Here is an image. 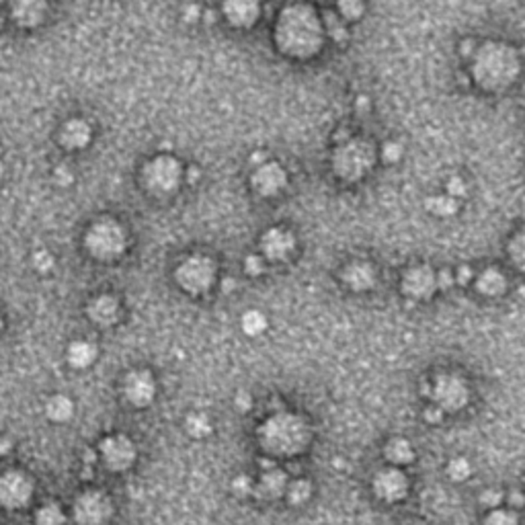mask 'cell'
<instances>
[{
	"label": "cell",
	"mask_w": 525,
	"mask_h": 525,
	"mask_svg": "<svg viewBox=\"0 0 525 525\" xmlns=\"http://www.w3.org/2000/svg\"><path fill=\"white\" fill-rule=\"evenodd\" d=\"M66 515L58 503H45L43 507L37 509L35 513V525H64Z\"/></svg>",
	"instance_id": "cell-23"
},
{
	"label": "cell",
	"mask_w": 525,
	"mask_h": 525,
	"mask_svg": "<svg viewBox=\"0 0 525 525\" xmlns=\"http://www.w3.org/2000/svg\"><path fill=\"white\" fill-rule=\"evenodd\" d=\"M87 314H89L91 322L96 326H103V329L113 326L120 320V300L115 296L103 294V296L91 300Z\"/></svg>",
	"instance_id": "cell-16"
},
{
	"label": "cell",
	"mask_w": 525,
	"mask_h": 525,
	"mask_svg": "<svg viewBox=\"0 0 525 525\" xmlns=\"http://www.w3.org/2000/svg\"><path fill=\"white\" fill-rule=\"evenodd\" d=\"M310 493H312V489H310L308 480H298V482H294V484L287 489V496H289V501H292L294 505L306 503Z\"/></svg>",
	"instance_id": "cell-31"
},
{
	"label": "cell",
	"mask_w": 525,
	"mask_h": 525,
	"mask_svg": "<svg viewBox=\"0 0 525 525\" xmlns=\"http://www.w3.org/2000/svg\"><path fill=\"white\" fill-rule=\"evenodd\" d=\"M85 250L103 263L117 261L127 248V232L113 217H99L87 228L82 238Z\"/></svg>",
	"instance_id": "cell-3"
},
{
	"label": "cell",
	"mask_w": 525,
	"mask_h": 525,
	"mask_svg": "<svg viewBox=\"0 0 525 525\" xmlns=\"http://www.w3.org/2000/svg\"><path fill=\"white\" fill-rule=\"evenodd\" d=\"M187 431L191 433L193 437H206L208 433L212 431L210 419L201 412H193L187 417Z\"/></svg>",
	"instance_id": "cell-29"
},
{
	"label": "cell",
	"mask_w": 525,
	"mask_h": 525,
	"mask_svg": "<svg viewBox=\"0 0 525 525\" xmlns=\"http://www.w3.org/2000/svg\"><path fill=\"white\" fill-rule=\"evenodd\" d=\"M373 484H375V493L390 503L401 501L406 493V476L401 474L398 470H386V472L377 474Z\"/></svg>",
	"instance_id": "cell-17"
},
{
	"label": "cell",
	"mask_w": 525,
	"mask_h": 525,
	"mask_svg": "<svg viewBox=\"0 0 525 525\" xmlns=\"http://www.w3.org/2000/svg\"><path fill=\"white\" fill-rule=\"evenodd\" d=\"M505 289V278L496 271V269H489L484 271L480 279H478V292L487 294V296H496Z\"/></svg>",
	"instance_id": "cell-25"
},
{
	"label": "cell",
	"mask_w": 525,
	"mask_h": 525,
	"mask_svg": "<svg viewBox=\"0 0 525 525\" xmlns=\"http://www.w3.org/2000/svg\"><path fill=\"white\" fill-rule=\"evenodd\" d=\"M447 191H450L452 197H462L463 193H466V185H463L462 179L454 177V179H450V183H447Z\"/></svg>",
	"instance_id": "cell-42"
},
{
	"label": "cell",
	"mask_w": 525,
	"mask_h": 525,
	"mask_svg": "<svg viewBox=\"0 0 525 525\" xmlns=\"http://www.w3.org/2000/svg\"><path fill=\"white\" fill-rule=\"evenodd\" d=\"M93 142V127L82 117H72L60 127V144L70 152L85 150Z\"/></svg>",
	"instance_id": "cell-12"
},
{
	"label": "cell",
	"mask_w": 525,
	"mask_h": 525,
	"mask_svg": "<svg viewBox=\"0 0 525 525\" xmlns=\"http://www.w3.org/2000/svg\"><path fill=\"white\" fill-rule=\"evenodd\" d=\"M199 15H201V10H199V6H195V4H191V6H187L185 8L187 21H197V19H199Z\"/></svg>",
	"instance_id": "cell-45"
},
{
	"label": "cell",
	"mask_w": 525,
	"mask_h": 525,
	"mask_svg": "<svg viewBox=\"0 0 525 525\" xmlns=\"http://www.w3.org/2000/svg\"><path fill=\"white\" fill-rule=\"evenodd\" d=\"M124 396L136 408H144L152 404L156 396L154 375L148 370H134L125 375Z\"/></svg>",
	"instance_id": "cell-10"
},
{
	"label": "cell",
	"mask_w": 525,
	"mask_h": 525,
	"mask_svg": "<svg viewBox=\"0 0 525 525\" xmlns=\"http://www.w3.org/2000/svg\"><path fill=\"white\" fill-rule=\"evenodd\" d=\"M427 208L435 216H452V214H456L458 203H456V197H452V195H439V197H431L427 201Z\"/></svg>",
	"instance_id": "cell-27"
},
{
	"label": "cell",
	"mask_w": 525,
	"mask_h": 525,
	"mask_svg": "<svg viewBox=\"0 0 525 525\" xmlns=\"http://www.w3.org/2000/svg\"><path fill=\"white\" fill-rule=\"evenodd\" d=\"M33 267L39 271V273H48L52 267H54V259H52V254L48 252V250H37L35 254H33Z\"/></svg>",
	"instance_id": "cell-33"
},
{
	"label": "cell",
	"mask_w": 525,
	"mask_h": 525,
	"mask_svg": "<svg viewBox=\"0 0 525 525\" xmlns=\"http://www.w3.org/2000/svg\"><path fill=\"white\" fill-rule=\"evenodd\" d=\"M519 74V58L513 48L505 43H487L478 50L474 60V78L482 89L498 91L509 85Z\"/></svg>",
	"instance_id": "cell-2"
},
{
	"label": "cell",
	"mask_w": 525,
	"mask_h": 525,
	"mask_svg": "<svg viewBox=\"0 0 525 525\" xmlns=\"http://www.w3.org/2000/svg\"><path fill=\"white\" fill-rule=\"evenodd\" d=\"M35 487L33 480L21 470H6L0 474V507L8 511L25 509L31 503Z\"/></svg>",
	"instance_id": "cell-8"
},
{
	"label": "cell",
	"mask_w": 525,
	"mask_h": 525,
	"mask_svg": "<svg viewBox=\"0 0 525 525\" xmlns=\"http://www.w3.org/2000/svg\"><path fill=\"white\" fill-rule=\"evenodd\" d=\"M435 278L433 273L427 269V267H419V269H410L408 275L404 278V289L410 294V296H417V298H425L429 296L433 289H435Z\"/></svg>",
	"instance_id": "cell-20"
},
{
	"label": "cell",
	"mask_w": 525,
	"mask_h": 525,
	"mask_svg": "<svg viewBox=\"0 0 525 525\" xmlns=\"http://www.w3.org/2000/svg\"><path fill=\"white\" fill-rule=\"evenodd\" d=\"M113 517V503L101 491L78 494L72 507V519L76 525H107Z\"/></svg>",
	"instance_id": "cell-7"
},
{
	"label": "cell",
	"mask_w": 525,
	"mask_h": 525,
	"mask_svg": "<svg viewBox=\"0 0 525 525\" xmlns=\"http://www.w3.org/2000/svg\"><path fill=\"white\" fill-rule=\"evenodd\" d=\"M54 179L58 181V185H70L72 181H74V175H72V171L66 166V164H60L56 171H54Z\"/></svg>",
	"instance_id": "cell-38"
},
{
	"label": "cell",
	"mask_w": 525,
	"mask_h": 525,
	"mask_svg": "<svg viewBox=\"0 0 525 525\" xmlns=\"http://www.w3.org/2000/svg\"><path fill=\"white\" fill-rule=\"evenodd\" d=\"M511 257H513L515 265H519V267L525 269V234L515 236V240L511 243Z\"/></svg>",
	"instance_id": "cell-34"
},
{
	"label": "cell",
	"mask_w": 525,
	"mask_h": 525,
	"mask_svg": "<svg viewBox=\"0 0 525 525\" xmlns=\"http://www.w3.org/2000/svg\"><path fill=\"white\" fill-rule=\"evenodd\" d=\"M278 45L281 52L292 54V56H312L320 41H322V27L312 13V8L294 4L281 13L278 21Z\"/></svg>",
	"instance_id": "cell-1"
},
{
	"label": "cell",
	"mask_w": 525,
	"mask_h": 525,
	"mask_svg": "<svg viewBox=\"0 0 525 525\" xmlns=\"http://www.w3.org/2000/svg\"><path fill=\"white\" fill-rule=\"evenodd\" d=\"M454 275H452V271L450 269H441L439 271V275H437V279H435V283H437V287L439 289H450L452 285H454Z\"/></svg>",
	"instance_id": "cell-39"
},
{
	"label": "cell",
	"mask_w": 525,
	"mask_h": 525,
	"mask_svg": "<svg viewBox=\"0 0 525 525\" xmlns=\"http://www.w3.org/2000/svg\"><path fill=\"white\" fill-rule=\"evenodd\" d=\"M245 271H247L248 275H261V273L265 271V263H263V259H261V257H257V254H250V257H247V261H245Z\"/></svg>",
	"instance_id": "cell-36"
},
{
	"label": "cell",
	"mask_w": 525,
	"mask_h": 525,
	"mask_svg": "<svg viewBox=\"0 0 525 525\" xmlns=\"http://www.w3.org/2000/svg\"><path fill=\"white\" fill-rule=\"evenodd\" d=\"M0 329H2V322H0Z\"/></svg>",
	"instance_id": "cell-49"
},
{
	"label": "cell",
	"mask_w": 525,
	"mask_h": 525,
	"mask_svg": "<svg viewBox=\"0 0 525 525\" xmlns=\"http://www.w3.org/2000/svg\"><path fill=\"white\" fill-rule=\"evenodd\" d=\"M458 275H456V281L460 283V285H468V281L472 279V267H468V265H462L458 271H456Z\"/></svg>",
	"instance_id": "cell-44"
},
{
	"label": "cell",
	"mask_w": 525,
	"mask_h": 525,
	"mask_svg": "<svg viewBox=\"0 0 525 525\" xmlns=\"http://www.w3.org/2000/svg\"><path fill=\"white\" fill-rule=\"evenodd\" d=\"M509 503H511L513 507H524L525 496L522 493H517V491H511V494H509Z\"/></svg>",
	"instance_id": "cell-46"
},
{
	"label": "cell",
	"mask_w": 525,
	"mask_h": 525,
	"mask_svg": "<svg viewBox=\"0 0 525 525\" xmlns=\"http://www.w3.org/2000/svg\"><path fill=\"white\" fill-rule=\"evenodd\" d=\"M435 392H437V406L441 408H447V410H458L462 408L466 401H468V390H466V384L458 377H452V375H443L437 386H435Z\"/></svg>",
	"instance_id": "cell-13"
},
{
	"label": "cell",
	"mask_w": 525,
	"mask_h": 525,
	"mask_svg": "<svg viewBox=\"0 0 525 525\" xmlns=\"http://www.w3.org/2000/svg\"><path fill=\"white\" fill-rule=\"evenodd\" d=\"M382 154H384V160H388V162H398L402 156V146L398 142H386L382 146Z\"/></svg>",
	"instance_id": "cell-35"
},
{
	"label": "cell",
	"mask_w": 525,
	"mask_h": 525,
	"mask_svg": "<svg viewBox=\"0 0 525 525\" xmlns=\"http://www.w3.org/2000/svg\"><path fill=\"white\" fill-rule=\"evenodd\" d=\"M470 472H472L470 462L463 460V458H458V460L450 462V466H447V474H450V478H454V480H466V478L470 476Z\"/></svg>",
	"instance_id": "cell-32"
},
{
	"label": "cell",
	"mask_w": 525,
	"mask_h": 525,
	"mask_svg": "<svg viewBox=\"0 0 525 525\" xmlns=\"http://www.w3.org/2000/svg\"><path fill=\"white\" fill-rule=\"evenodd\" d=\"M99 355V349L96 345L91 343V340H72L66 349V361L76 368V370H87L94 364Z\"/></svg>",
	"instance_id": "cell-18"
},
{
	"label": "cell",
	"mask_w": 525,
	"mask_h": 525,
	"mask_svg": "<svg viewBox=\"0 0 525 525\" xmlns=\"http://www.w3.org/2000/svg\"><path fill=\"white\" fill-rule=\"evenodd\" d=\"M384 454H386V458L390 460V462L394 463H406L412 460V447H410V443L406 441V439H394V441H390L388 443V447L384 450Z\"/></svg>",
	"instance_id": "cell-24"
},
{
	"label": "cell",
	"mask_w": 525,
	"mask_h": 525,
	"mask_svg": "<svg viewBox=\"0 0 525 525\" xmlns=\"http://www.w3.org/2000/svg\"><path fill=\"white\" fill-rule=\"evenodd\" d=\"M371 160H373V156H371L370 144H366L361 140H351V142L337 148L335 158H333V166L340 179L355 181L370 171Z\"/></svg>",
	"instance_id": "cell-5"
},
{
	"label": "cell",
	"mask_w": 525,
	"mask_h": 525,
	"mask_svg": "<svg viewBox=\"0 0 525 525\" xmlns=\"http://www.w3.org/2000/svg\"><path fill=\"white\" fill-rule=\"evenodd\" d=\"M99 456H101V460H103L107 470L125 472L136 462L138 450H136V443L127 435L115 433V435H107V437L101 439Z\"/></svg>",
	"instance_id": "cell-9"
},
{
	"label": "cell",
	"mask_w": 525,
	"mask_h": 525,
	"mask_svg": "<svg viewBox=\"0 0 525 525\" xmlns=\"http://www.w3.org/2000/svg\"><path fill=\"white\" fill-rule=\"evenodd\" d=\"M8 13L19 27L35 29L48 19L50 4L48 0H8Z\"/></svg>",
	"instance_id": "cell-11"
},
{
	"label": "cell",
	"mask_w": 525,
	"mask_h": 525,
	"mask_svg": "<svg viewBox=\"0 0 525 525\" xmlns=\"http://www.w3.org/2000/svg\"><path fill=\"white\" fill-rule=\"evenodd\" d=\"M252 491V484H250V478L247 476H240V478H236L234 480V493L238 494V496H245Z\"/></svg>",
	"instance_id": "cell-41"
},
{
	"label": "cell",
	"mask_w": 525,
	"mask_h": 525,
	"mask_svg": "<svg viewBox=\"0 0 525 525\" xmlns=\"http://www.w3.org/2000/svg\"><path fill=\"white\" fill-rule=\"evenodd\" d=\"M222 15L234 27H250L259 17V0H224Z\"/></svg>",
	"instance_id": "cell-15"
},
{
	"label": "cell",
	"mask_w": 525,
	"mask_h": 525,
	"mask_svg": "<svg viewBox=\"0 0 525 525\" xmlns=\"http://www.w3.org/2000/svg\"><path fill=\"white\" fill-rule=\"evenodd\" d=\"M175 279L189 294H203L216 281V265L203 254H193L177 267Z\"/></svg>",
	"instance_id": "cell-6"
},
{
	"label": "cell",
	"mask_w": 525,
	"mask_h": 525,
	"mask_svg": "<svg viewBox=\"0 0 525 525\" xmlns=\"http://www.w3.org/2000/svg\"><path fill=\"white\" fill-rule=\"evenodd\" d=\"M285 181H287L285 171L279 166L278 162H263L252 175V187L261 195H275L278 191L283 189Z\"/></svg>",
	"instance_id": "cell-14"
},
{
	"label": "cell",
	"mask_w": 525,
	"mask_h": 525,
	"mask_svg": "<svg viewBox=\"0 0 525 525\" xmlns=\"http://www.w3.org/2000/svg\"><path fill=\"white\" fill-rule=\"evenodd\" d=\"M487 525H519L517 519L511 515V513H505V511H494L491 513V517L487 519Z\"/></svg>",
	"instance_id": "cell-37"
},
{
	"label": "cell",
	"mask_w": 525,
	"mask_h": 525,
	"mask_svg": "<svg viewBox=\"0 0 525 525\" xmlns=\"http://www.w3.org/2000/svg\"><path fill=\"white\" fill-rule=\"evenodd\" d=\"M45 415L52 423H66L74 415V402L66 394H56L45 402Z\"/></svg>",
	"instance_id": "cell-21"
},
{
	"label": "cell",
	"mask_w": 525,
	"mask_h": 525,
	"mask_svg": "<svg viewBox=\"0 0 525 525\" xmlns=\"http://www.w3.org/2000/svg\"><path fill=\"white\" fill-rule=\"evenodd\" d=\"M285 491V476L278 472V470H273L271 474H265V478H263V482H261V493L263 496H267V498H275L279 494Z\"/></svg>",
	"instance_id": "cell-26"
},
{
	"label": "cell",
	"mask_w": 525,
	"mask_h": 525,
	"mask_svg": "<svg viewBox=\"0 0 525 525\" xmlns=\"http://www.w3.org/2000/svg\"><path fill=\"white\" fill-rule=\"evenodd\" d=\"M265 329H267V318L259 310H248L247 314L243 316V331L250 337L261 335Z\"/></svg>",
	"instance_id": "cell-28"
},
{
	"label": "cell",
	"mask_w": 525,
	"mask_h": 525,
	"mask_svg": "<svg viewBox=\"0 0 525 525\" xmlns=\"http://www.w3.org/2000/svg\"><path fill=\"white\" fill-rule=\"evenodd\" d=\"M345 279L351 285V289H368L373 285V269L370 265H353L347 269Z\"/></svg>",
	"instance_id": "cell-22"
},
{
	"label": "cell",
	"mask_w": 525,
	"mask_h": 525,
	"mask_svg": "<svg viewBox=\"0 0 525 525\" xmlns=\"http://www.w3.org/2000/svg\"><path fill=\"white\" fill-rule=\"evenodd\" d=\"M501 501H503V493L501 491H487V493L480 494V503L487 505V507H496Z\"/></svg>",
	"instance_id": "cell-40"
},
{
	"label": "cell",
	"mask_w": 525,
	"mask_h": 525,
	"mask_svg": "<svg viewBox=\"0 0 525 525\" xmlns=\"http://www.w3.org/2000/svg\"><path fill=\"white\" fill-rule=\"evenodd\" d=\"M425 419H427L429 423H439V421L443 419V410H441V406H429V408L425 410Z\"/></svg>",
	"instance_id": "cell-43"
},
{
	"label": "cell",
	"mask_w": 525,
	"mask_h": 525,
	"mask_svg": "<svg viewBox=\"0 0 525 525\" xmlns=\"http://www.w3.org/2000/svg\"><path fill=\"white\" fill-rule=\"evenodd\" d=\"M337 8H339L340 19L357 21L364 15V0H339Z\"/></svg>",
	"instance_id": "cell-30"
},
{
	"label": "cell",
	"mask_w": 525,
	"mask_h": 525,
	"mask_svg": "<svg viewBox=\"0 0 525 525\" xmlns=\"http://www.w3.org/2000/svg\"><path fill=\"white\" fill-rule=\"evenodd\" d=\"M183 177L185 173H183L181 162L171 154L154 156L142 168V185L156 197H166L175 193L181 185Z\"/></svg>",
	"instance_id": "cell-4"
},
{
	"label": "cell",
	"mask_w": 525,
	"mask_h": 525,
	"mask_svg": "<svg viewBox=\"0 0 525 525\" xmlns=\"http://www.w3.org/2000/svg\"><path fill=\"white\" fill-rule=\"evenodd\" d=\"M294 248V236L285 230H279V228H273L265 234L263 238V250L267 252L269 259L273 261H281L285 259Z\"/></svg>",
	"instance_id": "cell-19"
},
{
	"label": "cell",
	"mask_w": 525,
	"mask_h": 525,
	"mask_svg": "<svg viewBox=\"0 0 525 525\" xmlns=\"http://www.w3.org/2000/svg\"><path fill=\"white\" fill-rule=\"evenodd\" d=\"M8 450H10V441L4 439V437H0V456H6Z\"/></svg>",
	"instance_id": "cell-47"
},
{
	"label": "cell",
	"mask_w": 525,
	"mask_h": 525,
	"mask_svg": "<svg viewBox=\"0 0 525 525\" xmlns=\"http://www.w3.org/2000/svg\"><path fill=\"white\" fill-rule=\"evenodd\" d=\"M2 175H4V162L0 160V179H2Z\"/></svg>",
	"instance_id": "cell-48"
}]
</instances>
